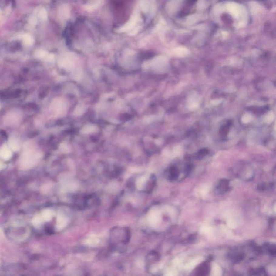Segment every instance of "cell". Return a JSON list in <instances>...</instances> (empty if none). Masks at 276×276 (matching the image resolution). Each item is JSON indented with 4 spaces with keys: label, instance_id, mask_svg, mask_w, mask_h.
Returning a JSON list of instances; mask_svg holds the SVG:
<instances>
[{
    "label": "cell",
    "instance_id": "cell-11",
    "mask_svg": "<svg viewBox=\"0 0 276 276\" xmlns=\"http://www.w3.org/2000/svg\"><path fill=\"white\" fill-rule=\"evenodd\" d=\"M39 19L42 21H46L48 19V16L46 10L44 8L40 10V11L39 12Z\"/></svg>",
    "mask_w": 276,
    "mask_h": 276
},
{
    "label": "cell",
    "instance_id": "cell-3",
    "mask_svg": "<svg viewBox=\"0 0 276 276\" xmlns=\"http://www.w3.org/2000/svg\"><path fill=\"white\" fill-rule=\"evenodd\" d=\"M21 118V114H19L17 112H12L8 114L5 118V123L8 125H14L19 123V120Z\"/></svg>",
    "mask_w": 276,
    "mask_h": 276
},
{
    "label": "cell",
    "instance_id": "cell-1",
    "mask_svg": "<svg viewBox=\"0 0 276 276\" xmlns=\"http://www.w3.org/2000/svg\"><path fill=\"white\" fill-rule=\"evenodd\" d=\"M138 21V13L135 12L133 14L131 17L130 19L129 20V22L126 23V24L123 25V27L120 28L118 29V32H129L130 31L131 29H133L134 28L136 23Z\"/></svg>",
    "mask_w": 276,
    "mask_h": 276
},
{
    "label": "cell",
    "instance_id": "cell-6",
    "mask_svg": "<svg viewBox=\"0 0 276 276\" xmlns=\"http://www.w3.org/2000/svg\"><path fill=\"white\" fill-rule=\"evenodd\" d=\"M0 157L5 160H8L12 157V152L7 146H3L0 149Z\"/></svg>",
    "mask_w": 276,
    "mask_h": 276
},
{
    "label": "cell",
    "instance_id": "cell-4",
    "mask_svg": "<svg viewBox=\"0 0 276 276\" xmlns=\"http://www.w3.org/2000/svg\"><path fill=\"white\" fill-rule=\"evenodd\" d=\"M59 15L61 18L64 20L69 19L70 16V8L68 5H63L59 8Z\"/></svg>",
    "mask_w": 276,
    "mask_h": 276
},
{
    "label": "cell",
    "instance_id": "cell-9",
    "mask_svg": "<svg viewBox=\"0 0 276 276\" xmlns=\"http://www.w3.org/2000/svg\"><path fill=\"white\" fill-rule=\"evenodd\" d=\"M48 53L46 51L44 50L43 49H39L35 52V56L37 58H43L46 57Z\"/></svg>",
    "mask_w": 276,
    "mask_h": 276
},
{
    "label": "cell",
    "instance_id": "cell-10",
    "mask_svg": "<svg viewBox=\"0 0 276 276\" xmlns=\"http://www.w3.org/2000/svg\"><path fill=\"white\" fill-rule=\"evenodd\" d=\"M140 7L143 12H147L148 10L149 5L147 0H141L140 2Z\"/></svg>",
    "mask_w": 276,
    "mask_h": 276
},
{
    "label": "cell",
    "instance_id": "cell-8",
    "mask_svg": "<svg viewBox=\"0 0 276 276\" xmlns=\"http://www.w3.org/2000/svg\"><path fill=\"white\" fill-rule=\"evenodd\" d=\"M23 42L25 45L30 46L34 44V38L29 34H25L23 36Z\"/></svg>",
    "mask_w": 276,
    "mask_h": 276
},
{
    "label": "cell",
    "instance_id": "cell-15",
    "mask_svg": "<svg viewBox=\"0 0 276 276\" xmlns=\"http://www.w3.org/2000/svg\"><path fill=\"white\" fill-rule=\"evenodd\" d=\"M0 109H1V103H0Z\"/></svg>",
    "mask_w": 276,
    "mask_h": 276
},
{
    "label": "cell",
    "instance_id": "cell-14",
    "mask_svg": "<svg viewBox=\"0 0 276 276\" xmlns=\"http://www.w3.org/2000/svg\"><path fill=\"white\" fill-rule=\"evenodd\" d=\"M139 30V28H133V29H131L130 31H129V35L134 36L138 33Z\"/></svg>",
    "mask_w": 276,
    "mask_h": 276
},
{
    "label": "cell",
    "instance_id": "cell-5",
    "mask_svg": "<svg viewBox=\"0 0 276 276\" xmlns=\"http://www.w3.org/2000/svg\"><path fill=\"white\" fill-rule=\"evenodd\" d=\"M179 172H178V170H177V168L176 167H172L171 168H170V170H168V174L166 175V177H168V179L170 180H172V181H174V180H175L177 179V177H179Z\"/></svg>",
    "mask_w": 276,
    "mask_h": 276
},
{
    "label": "cell",
    "instance_id": "cell-2",
    "mask_svg": "<svg viewBox=\"0 0 276 276\" xmlns=\"http://www.w3.org/2000/svg\"><path fill=\"white\" fill-rule=\"evenodd\" d=\"M229 189V181L227 179L220 180L215 187V191L217 194L225 193Z\"/></svg>",
    "mask_w": 276,
    "mask_h": 276
},
{
    "label": "cell",
    "instance_id": "cell-13",
    "mask_svg": "<svg viewBox=\"0 0 276 276\" xmlns=\"http://www.w3.org/2000/svg\"><path fill=\"white\" fill-rule=\"evenodd\" d=\"M268 252L273 256H275L276 254V248L274 245H268Z\"/></svg>",
    "mask_w": 276,
    "mask_h": 276
},
{
    "label": "cell",
    "instance_id": "cell-12",
    "mask_svg": "<svg viewBox=\"0 0 276 276\" xmlns=\"http://www.w3.org/2000/svg\"><path fill=\"white\" fill-rule=\"evenodd\" d=\"M37 23V19L36 16H32L29 17V23L30 25H32V26H34V25H36Z\"/></svg>",
    "mask_w": 276,
    "mask_h": 276
},
{
    "label": "cell",
    "instance_id": "cell-7",
    "mask_svg": "<svg viewBox=\"0 0 276 276\" xmlns=\"http://www.w3.org/2000/svg\"><path fill=\"white\" fill-rule=\"evenodd\" d=\"M9 144L10 147L14 151H17L19 150V142L17 139L15 138H11L9 140Z\"/></svg>",
    "mask_w": 276,
    "mask_h": 276
}]
</instances>
